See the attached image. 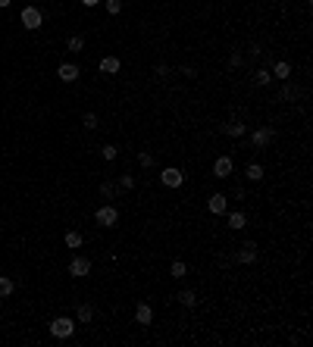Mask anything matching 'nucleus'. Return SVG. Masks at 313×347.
Returning a JSON list of instances; mask_svg holds the SVG:
<instances>
[{"mask_svg":"<svg viewBox=\"0 0 313 347\" xmlns=\"http://www.w3.org/2000/svg\"><path fill=\"white\" fill-rule=\"evenodd\" d=\"M72 332H75V322L69 316H57L54 322H50V335L54 338H72Z\"/></svg>","mask_w":313,"mask_h":347,"instance_id":"1","label":"nucleus"},{"mask_svg":"<svg viewBox=\"0 0 313 347\" xmlns=\"http://www.w3.org/2000/svg\"><path fill=\"white\" fill-rule=\"evenodd\" d=\"M94 219H97V225H104V228H113L116 222H119V210L107 204V207H100L97 213H94Z\"/></svg>","mask_w":313,"mask_h":347,"instance_id":"2","label":"nucleus"},{"mask_svg":"<svg viewBox=\"0 0 313 347\" xmlns=\"http://www.w3.org/2000/svg\"><path fill=\"white\" fill-rule=\"evenodd\" d=\"M22 25H25L28 31H35V28H41V25H44V16H41L38 6H25V10H22Z\"/></svg>","mask_w":313,"mask_h":347,"instance_id":"3","label":"nucleus"},{"mask_svg":"<svg viewBox=\"0 0 313 347\" xmlns=\"http://www.w3.org/2000/svg\"><path fill=\"white\" fill-rule=\"evenodd\" d=\"M91 272V260H85V257H72L69 260V275L72 278H85Z\"/></svg>","mask_w":313,"mask_h":347,"instance_id":"4","label":"nucleus"},{"mask_svg":"<svg viewBox=\"0 0 313 347\" xmlns=\"http://www.w3.org/2000/svg\"><path fill=\"white\" fill-rule=\"evenodd\" d=\"M273 138H276V129H269V125H263V129H257V132L251 134V144H254V147H266V144L273 141Z\"/></svg>","mask_w":313,"mask_h":347,"instance_id":"5","label":"nucleus"},{"mask_svg":"<svg viewBox=\"0 0 313 347\" xmlns=\"http://www.w3.org/2000/svg\"><path fill=\"white\" fill-rule=\"evenodd\" d=\"M160 182H163L166 188H179L182 185V169H175V166L163 169V172H160Z\"/></svg>","mask_w":313,"mask_h":347,"instance_id":"6","label":"nucleus"},{"mask_svg":"<svg viewBox=\"0 0 313 347\" xmlns=\"http://www.w3.org/2000/svg\"><path fill=\"white\" fill-rule=\"evenodd\" d=\"M135 322H138V325H150V322H154V310H150V303H138V307H135Z\"/></svg>","mask_w":313,"mask_h":347,"instance_id":"7","label":"nucleus"},{"mask_svg":"<svg viewBox=\"0 0 313 347\" xmlns=\"http://www.w3.org/2000/svg\"><path fill=\"white\" fill-rule=\"evenodd\" d=\"M213 175L216 179H229L232 175V157H219L213 163Z\"/></svg>","mask_w":313,"mask_h":347,"instance_id":"8","label":"nucleus"},{"mask_svg":"<svg viewBox=\"0 0 313 347\" xmlns=\"http://www.w3.org/2000/svg\"><path fill=\"white\" fill-rule=\"evenodd\" d=\"M207 210L210 213H226V210H229V197H226V194H213V197L207 200Z\"/></svg>","mask_w":313,"mask_h":347,"instance_id":"9","label":"nucleus"},{"mask_svg":"<svg viewBox=\"0 0 313 347\" xmlns=\"http://www.w3.org/2000/svg\"><path fill=\"white\" fill-rule=\"evenodd\" d=\"M235 260H238V263H254V260H257V244H244V247L235 253Z\"/></svg>","mask_w":313,"mask_h":347,"instance_id":"10","label":"nucleus"},{"mask_svg":"<svg viewBox=\"0 0 313 347\" xmlns=\"http://www.w3.org/2000/svg\"><path fill=\"white\" fill-rule=\"evenodd\" d=\"M57 75H60L63 81H75V79H79V66H75V63H63L60 69H57Z\"/></svg>","mask_w":313,"mask_h":347,"instance_id":"11","label":"nucleus"},{"mask_svg":"<svg viewBox=\"0 0 313 347\" xmlns=\"http://www.w3.org/2000/svg\"><path fill=\"white\" fill-rule=\"evenodd\" d=\"M100 72H107V75L119 72V56H104V60H100Z\"/></svg>","mask_w":313,"mask_h":347,"instance_id":"12","label":"nucleus"},{"mask_svg":"<svg viewBox=\"0 0 313 347\" xmlns=\"http://www.w3.org/2000/svg\"><path fill=\"white\" fill-rule=\"evenodd\" d=\"M219 132L229 134V138H241V134H244V125H241V122H229V125H219Z\"/></svg>","mask_w":313,"mask_h":347,"instance_id":"13","label":"nucleus"},{"mask_svg":"<svg viewBox=\"0 0 313 347\" xmlns=\"http://www.w3.org/2000/svg\"><path fill=\"white\" fill-rule=\"evenodd\" d=\"M288 75H291V66L285 63V60L273 66V79H282V81H285V79H288Z\"/></svg>","mask_w":313,"mask_h":347,"instance_id":"14","label":"nucleus"},{"mask_svg":"<svg viewBox=\"0 0 313 347\" xmlns=\"http://www.w3.org/2000/svg\"><path fill=\"white\" fill-rule=\"evenodd\" d=\"M179 303H182V307H198V294H194V291H179Z\"/></svg>","mask_w":313,"mask_h":347,"instance_id":"15","label":"nucleus"},{"mask_svg":"<svg viewBox=\"0 0 313 347\" xmlns=\"http://www.w3.org/2000/svg\"><path fill=\"white\" fill-rule=\"evenodd\" d=\"M244 175H248L251 182H260V179H263V166H260V163H251L248 169H244Z\"/></svg>","mask_w":313,"mask_h":347,"instance_id":"16","label":"nucleus"},{"mask_svg":"<svg viewBox=\"0 0 313 347\" xmlns=\"http://www.w3.org/2000/svg\"><path fill=\"white\" fill-rule=\"evenodd\" d=\"M63 241H66V247H82V232H66L63 235Z\"/></svg>","mask_w":313,"mask_h":347,"instance_id":"17","label":"nucleus"},{"mask_svg":"<svg viewBox=\"0 0 313 347\" xmlns=\"http://www.w3.org/2000/svg\"><path fill=\"white\" fill-rule=\"evenodd\" d=\"M16 291V285H13V278H6V275H0V297H10V294Z\"/></svg>","mask_w":313,"mask_h":347,"instance_id":"18","label":"nucleus"},{"mask_svg":"<svg viewBox=\"0 0 313 347\" xmlns=\"http://www.w3.org/2000/svg\"><path fill=\"white\" fill-rule=\"evenodd\" d=\"M91 319H94V307H91V303H82L79 307V322H91Z\"/></svg>","mask_w":313,"mask_h":347,"instance_id":"19","label":"nucleus"},{"mask_svg":"<svg viewBox=\"0 0 313 347\" xmlns=\"http://www.w3.org/2000/svg\"><path fill=\"white\" fill-rule=\"evenodd\" d=\"M269 79H273V75H269V69H257V72H254V84H260V88H263V84H269Z\"/></svg>","mask_w":313,"mask_h":347,"instance_id":"20","label":"nucleus"},{"mask_svg":"<svg viewBox=\"0 0 313 347\" xmlns=\"http://www.w3.org/2000/svg\"><path fill=\"white\" fill-rule=\"evenodd\" d=\"M169 272H172V278H185V272H188V266H185L182 260H175V263L169 266Z\"/></svg>","mask_w":313,"mask_h":347,"instance_id":"21","label":"nucleus"},{"mask_svg":"<svg viewBox=\"0 0 313 347\" xmlns=\"http://www.w3.org/2000/svg\"><path fill=\"white\" fill-rule=\"evenodd\" d=\"M229 228H244V213H229Z\"/></svg>","mask_w":313,"mask_h":347,"instance_id":"22","label":"nucleus"},{"mask_svg":"<svg viewBox=\"0 0 313 347\" xmlns=\"http://www.w3.org/2000/svg\"><path fill=\"white\" fill-rule=\"evenodd\" d=\"M66 44H69V50H75V53H79V50L85 47V38H82V35H69V41H66Z\"/></svg>","mask_w":313,"mask_h":347,"instance_id":"23","label":"nucleus"},{"mask_svg":"<svg viewBox=\"0 0 313 347\" xmlns=\"http://www.w3.org/2000/svg\"><path fill=\"white\" fill-rule=\"evenodd\" d=\"M82 125L94 132V129H97V116H94V113H85V116H82Z\"/></svg>","mask_w":313,"mask_h":347,"instance_id":"24","label":"nucleus"},{"mask_svg":"<svg viewBox=\"0 0 313 347\" xmlns=\"http://www.w3.org/2000/svg\"><path fill=\"white\" fill-rule=\"evenodd\" d=\"M113 194H116V185H113V182H104V185H100V197H107V200H110Z\"/></svg>","mask_w":313,"mask_h":347,"instance_id":"25","label":"nucleus"},{"mask_svg":"<svg viewBox=\"0 0 313 347\" xmlns=\"http://www.w3.org/2000/svg\"><path fill=\"white\" fill-rule=\"evenodd\" d=\"M100 157H104V160H116V147H113V144H104V147H100Z\"/></svg>","mask_w":313,"mask_h":347,"instance_id":"26","label":"nucleus"},{"mask_svg":"<svg viewBox=\"0 0 313 347\" xmlns=\"http://www.w3.org/2000/svg\"><path fill=\"white\" fill-rule=\"evenodd\" d=\"M138 163L144 166V169H150V166H154V157H150L147 150H141V154H138Z\"/></svg>","mask_w":313,"mask_h":347,"instance_id":"27","label":"nucleus"},{"mask_svg":"<svg viewBox=\"0 0 313 347\" xmlns=\"http://www.w3.org/2000/svg\"><path fill=\"white\" fill-rule=\"evenodd\" d=\"M119 10H122V0H107V13L110 16H116Z\"/></svg>","mask_w":313,"mask_h":347,"instance_id":"28","label":"nucleus"},{"mask_svg":"<svg viewBox=\"0 0 313 347\" xmlns=\"http://www.w3.org/2000/svg\"><path fill=\"white\" fill-rule=\"evenodd\" d=\"M119 188H125V191L135 188V179H132V175H119Z\"/></svg>","mask_w":313,"mask_h":347,"instance_id":"29","label":"nucleus"},{"mask_svg":"<svg viewBox=\"0 0 313 347\" xmlns=\"http://www.w3.org/2000/svg\"><path fill=\"white\" fill-rule=\"evenodd\" d=\"M279 97H282V100H291V97H294V91H291V88H282V94H279Z\"/></svg>","mask_w":313,"mask_h":347,"instance_id":"30","label":"nucleus"},{"mask_svg":"<svg viewBox=\"0 0 313 347\" xmlns=\"http://www.w3.org/2000/svg\"><path fill=\"white\" fill-rule=\"evenodd\" d=\"M229 66H241V53H232L229 56Z\"/></svg>","mask_w":313,"mask_h":347,"instance_id":"31","label":"nucleus"},{"mask_svg":"<svg viewBox=\"0 0 313 347\" xmlns=\"http://www.w3.org/2000/svg\"><path fill=\"white\" fill-rule=\"evenodd\" d=\"M100 0H82V6H97Z\"/></svg>","mask_w":313,"mask_h":347,"instance_id":"32","label":"nucleus"},{"mask_svg":"<svg viewBox=\"0 0 313 347\" xmlns=\"http://www.w3.org/2000/svg\"><path fill=\"white\" fill-rule=\"evenodd\" d=\"M13 3V0H0V10H6V6H10Z\"/></svg>","mask_w":313,"mask_h":347,"instance_id":"33","label":"nucleus"}]
</instances>
